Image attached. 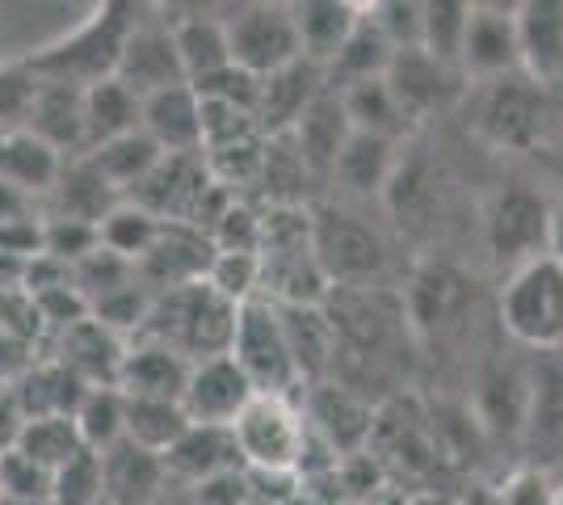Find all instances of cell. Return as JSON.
Wrapping results in <instances>:
<instances>
[{"mask_svg":"<svg viewBox=\"0 0 563 505\" xmlns=\"http://www.w3.org/2000/svg\"><path fill=\"white\" fill-rule=\"evenodd\" d=\"M235 312H240V304L223 299L207 278H198V283H186V287L156 290L147 320H143V329L135 337L161 341V345L177 350L189 362L214 359V354L232 350Z\"/></svg>","mask_w":563,"mask_h":505,"instance_id":"obj_1","label":"cell"},{"mask_svg":"<svg viewBox=\"0 0 563 505\" xmlns=\"http://www.w3.org/2000/svg\"><path fill=\"white\" fill-rule=\"evenodd\" d=\"M140 4L143 0H101L97 13L76 34L34 51L25 59L30 73L38 80H68V85H80V89L114 76L118 59L126 51V39L140 25Z\"/></svg>","mask_w":563,"mask_h":505,"instance_id":"obj_2","label":"cell"},{"mask_svg":"<svg viewBox=\"0 0 563 505\" xmlns=\"http://www.w3.org/2000/svg\"><path fill=\"white\" fill-rule=\"evenodd\" d=\"M240 459L253 476H295L307 455V413L278 392H257L232 421Z\"/></svg>","mask_w":563,"mask_h":505,"instance_id":"obj_3","label":"cell"},{"mask_svg":"<svg viewBox=\"0 0 563 505\" xmlns=\"http://www.w3.org/2000/svg\"><path fill=\"white\" fill-rule=\"evenodd\" d=\"M500 325L505 333L542 350V354H555L563 350V262L560 257H534V262L517 265L514 278L505 283L500 295Z\"/></svg>","mask_w":563,"mask_h":505,"instance_id":"obj_4","label":"cell"},{"mask_svg":"<svg viewBox=\"0 0 563 505\" xmlns=\"http://www.w3.org/2000/svg\"><path fill=\"white\" fill-rule=\"evenodd\" d=\"M240 371L253 380L257 392H278V396H290L299 380V366H295V354L286 345V329H282L278 304L269 295H253L240 304L235 312V333H232V350H228Z\"/></svg>","mask_w":563,"mask_h":505,"instance_id":"obj_5","label":"cell"},{"mask_svg":"<svg viewBox=\"0 0 563 505\" xmlns=\"http://www.w3.org/2000/svg\"><path fill=\"white\" fill-rule=\"evenodd\" d=\"M484 241L496 265H526L551 249V202L530 186H505L484 211Z\"/></svg>","mask_w":563,"mask_h":505,"instance_id":"obj_6","label":"cell"},{"mask_svg":"<svg viewBox=\"0 0 563 505\" xmlns=\"http://www.w3.org/2000/svg\"><path fill=\"white\" fill-rule=\"evenodd\" d=\"M223 22H228V39H232V59L249 73L269 76L303 59V39H299V22H295L290 4L249 0Z\"/></svg>","mask_w":563,"mask_h":505,"instance_id":"obj_7","label":"cell"},{"mask_svg":"<svg viewBox=\"0 0 563 505\" xmlns=\"http://www.w3.org/2000/svg\"><path fill=\"white\" fill-rule=\"evenodd\" d=\"M311 249L324 270L329 287H366L383 274L387 249L366 223L341 211H316L311 216Z\"/></svg>","mask_w":563,"mask_h":505,"instance_id":"obj_8","label":"cell"},{"mask_svg":"<svg viewBox=\"0 0 563 505\" xmlns=\"http://www.w3.org/2000/svg\"><path fill=\"white\" fill-rule=\"evenodd\" d=\"M493 89L484 97V110H479V127L484 135L500 147H534L547 131V97L542 85L526 73H509L488 80Z\"/></svg>","mask_w":563,"mask_h":505,"instance_id":"obj_9","label":"cell"},{"mask_svg":"<svg viewBox=\"0 0 563 505\" xmlns=\"http://www.w3.org/2000/svg\"><path fill=\"white\" fill-rule=\"evenodd\" d=\"M214 177L211 168H207V161H202V152H165L156 161V168L126 198L147 207L156 219L194 223V216H198V207H202V198H207Z\"/></svg>","mask_w":563,"mask_h":505,"instance_id":"obj_10","label":"cell"},{"mask_svg":"<svg viewBox=\"0 0 563 505\" xmlns=\"http://www.w3.org/2000/svg\"><path fill=\"white\" fill-rule=\"evenodd\" d=\"M211 262H214V241L202 228L165 219V223H161V237H156L152 249L135 262V270H140L143 287H152V295H156V290L186 287V283L207 278Z\"/></svg>","mask_w":563,"mask_h":505,"instance_id":"obj_11","label":"cell"},{"mask_svg":"<svg viewBox=\"0 0 563 505\" xmlns=\"http://www.w3.org/2000/svg\"><path fill=\"white\" fill-rule=\"evenodd\" d=\"M253 396L257 387L240 371V362L232 354H214L189 366L181 409L189 413V421H202V426H232Z\"/></svg>","mask_w":563,"mask_h":505,"instance_id":"obj_12","label":"cell"},{"mask_svg":"<svg viewBox=\"0 0 563 505\" xmlns=\"http://www.w3.org/2000/svg\"><path fill=\"white\" fill-rule=\"evenodd\" d=\"M387 85L396 94L399 110L408 114V122H424L429 114H438L442 106H450L459 97V68H450L442 59H433L424 47H396L391 64H387Z\"/></svg>","mask_w":563,"mask_h":505,"instance_id":"obj_13","label":"cell"},{"mask_svg":"<svg viewBox=\"0 0 563 505\" xmlns=\"http://www.w3.org/2000/svg\"><path fill=\"white\" fill-rule=\"evenodd\" d=\"M114 76L135 97H152L161 89H173V85H189L177 43H173V22H143L140 18V25L126 39V51L118 59Z\"/></svg>","mask_w":563,"mask_h":505,"instance_id":"obj_14","label":"cell"},{"mask_svg":"<svg viewBox=\"0 0 563 505\" xmlns=\"http://www.w3.org/2000/svg\"><path fill=\"white\" fill-rule=\"evenodd\" d=\"M240 468H244V459H240L232 426L189 421V430L165 451L168 481H181L189 488L202 481H214V476H228V472H240Z\"/></svg>","mask_w":563,"mask_h":505,"instance_id":"obj_15","label":"cell"},{"mask_svg":"<svg viewBox=\"0 0 563 505\" xmlns=\"http://www.w3.org/2000/svg\"><path fill=\"white\" fill-rule=\"evenodd\" d=\"M329 89L324 68L311 59H295L278 73L261 76V101H257V122L265 135H290L295 122L307 114V106Z\"/></svg>","mask_w":563,"mask_h":505,"instance_id":"obj_16","label":"cell"},{"mask_svg":"<svg viewBox=\"0 0 563 505\" xmlns=\"http://www.w3.org/2000/svg\"><path fill=\"white\" fill-rule=\"evenodd\" d=\"M97 455H101V481H106L110 505H147L161 497L168 481L165 455L147 451L131 438H118L114 447H106Z\"/></svg>","mask_w":563,"mask_h":505,"instance_id":"obj_17","label":"cell"},{"mask_svg":"<svg viewBox=\"0 0 563 505\" xmlns=\"http://www.w3.org/2000/svg\"><path fill=\"white\" fill-rule=\"evenodd\" d=\"M25 131H34L59 156L85 152V89L68 80H38L34 106L25 114Z\"/></svg>","mask_w":563,"mask_h":505,"instance_id":"obj_18","label":"cell"},{"mask_svg":"<svg viewBox=\"0 0 563 505\" xmlns=\"http://www.w3.org/2000/svg\"><path fill=\"white\" fill-rule=\"evenodd\" d=\"M194 362L181 359L161 341L147 337H126V354L118 366V387L126 396H161V400H181Z\"/></svg>","mask_w":563,"mask_h":505,"instance_id":"obj_19","label":"cell"},{"mask_svg":"<svg viewBox=\"0 0 563 505\" xmlns=\"http://www.w3.org/2000/svg\"><path fill=\"white\" fill-rule=\"evenodd\" d=\"M521 73L539 85L563 80V0H521L517 9Z\"/></svg>","mask_w":563,"mask_h":505,"instance_id":"obj_20","label":"cell"},{"mask_svg":"<svg viewBox=\"0 0 563 505\" xmlns=\"http://www.w3.org/2000/svg\"><path fill=\"white\" fill-rule=\"evenodd\" d=\"M140 127L161 152H202V97L194 85H173L143 97Z\"/></svg>","mask_w":563,"mask_h":505,"instance_id":"obj_21","label":"cell"},{"mask_svg":"<svg viewBox=\"0 0 563 505\" xmlns=\"http://www.w3.org/2000/svg\"><path fill=\"white\" fill-rule=\"evenodd\" d=\"M471 304V283L454 270V265H424L412 278V290H408V320L412 329L421 333H442V329H454L459 316L467 312Z\"/></svg>","mask_w":563,"mask_h":505,"instance_id":"obj_22","label":"cell"},{"mask_svg":"<svg viewBox=\"0 0 563 505\" xmlns=\"http://www.w3.org/2000/svg\"><path fill=\"white\" fill-rule=\"evenodd\" d=\"M350 135H353V127H350V119H345L341 97H336V89H324V94L307 106L303 119L295 122L290 144L299 147V156H303V165L311 177H332L336 156H341V147H345Z\"/></svg>","mask_w":563,"mask_h":505,"instance_id":"obj_23","label":"cell"},{"mask_svg":"<svg viewBox=\"0 0 563 505\" xmlns=\"http://www.w3.org/2000/svg\"><path fill=\"white\" fill-rule=\"evenodd\" d=\"M278 304V299H274ZM282 329H286V345L295 354L299 380L320 384L332 371L336 359V325L320 304H278Z\"/></svg>","mask_w":563,"mask_h":505,"instance_id":"obj_24","label":"cell"},{"mask_svg":"<svg viewBox=\"0 0 563 505\" xmlns=\"http://www.w3.org/2000/svg\"><path fill=\"white\" fill-rule=\"evenodd\" d=\"M459 68H463V76H475V80H496V76L521 73V39H517L514 18L471 13Z\"/></svg>","mask_w":563,"mask_h":505,"instance_id":"obj_25","label":"cell"},{"mask_svg":"<svg viewBox=\"0 0 563 505\" xmlns=\"http://www.w3.org/2000/svg\"><path fill=\"white\" fill-rule=\"evenodd\" d=\"M126 354V337H118L114 329H106L101 320L85 316L64 329V354L59 362L71 375H80L85 384H114L118 387V366Z\"/></svg>","mask_w":563,"mask_h":505,"instance_id":"obj_26","label":"cell"},{"mask_svg":"<svg viewBox=\"0 0 563 505\" xmlns=\"http://www.w3.org/2000/svg\"><path fill=\"white\" fill-rule=\"evenodd\" d=\"M303 413H307V421L329 438L332 451H336V447H341V451H357V447L366 442L371 426H375L371 405H366L357 392H350V387H341V384H316Z\"/></svg>","mask_w":563,"mask_h":505,"instance_id":"obj_27","label":"cell"},{"mask_svg":"<svg viewBox=\"0 0 563 505\" xmlns=\"http://www.w3.org/2000/svg\"><path fill=\"white\" fill-rule=\"evenodd\" d=\"M47 198L51 216L89 219V223H101L122 202V194L89 165V156H68L59 177H55V186L47 190Z\"/></svg>","mask_w":563,"mask_h":505,"instance_id":"obj_28","label":"cell"},{"mask_svg":"<svg viewBox=\"0 0 563 505\" xmlns=\"http://www.w3.org/2000/svg\"><path fill=\"white\" fill-rule=\"evenodd\" d=\"M475 405L493 433H521L530 413V375L514 362H488L479 375Z\"/></svg>","mask_w":563,"mask_h":505,"instance_id":"obj_29","label":"cell"},{"mask_svg":"<svg viewBox=\"0 0 563 505\" xmlns=\"http://www.w3.org/2000/svg\"><path fill=\"white\" fill-rule=\"evenodd\" d=\"M64 161H68V156H59L55 147L43 144V140H38L34 131H25V127H13V131L0 135V182L34 194V198L55 186Z\"/></svg>","mask_w":563,"mask_h":505,"instance_id":"obj_30","label":"cell"},{"mask_svg":"<svg viewBox=\"0 0 563 505\" xmlns=\"http://www.w3.org/2000/svg\"><path fill=\"white\" fill-rule=\"evenodd\" d=\"M143 97H135L118 76H106L85 89V152L110 144L126 131H140Z\"/></svg>","mask_w":563,"mask_h":505,"instance_id":"obj_31","label":"cell"},{"mask_svg":"<svg viewBox=\"0 0 563 505\" xmlns=\"http://www.w3.org/2000/svg\"><path fill=\"white\" fill-rule=\"evenodd\" d=\"M345 119L353 131L362 135H383V140H399L408 131V114L399 110L396 94L387 85V76H371V80H353L345 89H336Z\"/></svg>","mask_w":563,"mask_h":505,"instance_id":"obj_32","label":"cell"},{"mask_svg":"<svg viewBox=\"0 0 563 505\" xmlns=\"http://www.w3.org/2000/svg\"><path fill=\"white\" fill-rule=\"evenodd\" d=\"M80 156H89V165L114 186L122 198L140 186L143 177L156 168V161L165 156L161 147H156V140L147 135V131H126V135H118V140H110V144H97L89 147V152H80Z\"/></svg>","mask_w":563,"mask_h":505,"instance_id":"obj_33","label":"cell"},{"mask_svg":"<svg viewBox=\"0 0 563 505\" xmlns=\"http://www.w3.org/2000/svg\"><path fill=\"white\" fill-rule=\"evenodd\" d=\"M295 22H299V39H303V55L311 64H329L336 51L345 47L353 25L362 22L345 0H295Z\"/></svg>","mask_w":563,"mask_h":505,"instance_id":"obj_34","label":"cell"},{"mask_svg":"<svg viewBox=\"0 0 563 505\" xmlns=\"http://www.w3.org/2000/svg\"><path fill=\"white\" fill-rule=\"evenodd\" d=\"M396 144L399 140L353 131L350 140H345V147H341V156H336L332 177L353 194H383V186H387V177H391V168L399 161Z\"/></svg>","mask_w":563,"mask_h":505,"instance_id":"obj_35","label":"cell"},{"mask_svg":"<svg viewBox=\"0 0 563 505\" xmlns=\"http://www.w3.org/2000/svg\"><path fill=\"white\" fill-rule=\"evenodd\" d=\"M391 55H396V43L383 34V25L357 22L353 25V34L345 39V47L324 64V80H329V89H345V85H353V80L383 76L387 73V64H391Z\"/></svg>","mask_w":563,"mask_h":505,"instance_id":"obj_36","label":"cell"},{"mask_svg":"<svg viewBox=\"0 0 563 505\" xmlns=\"http://www.w3.org/2000/svg\"><path fill=\"white\" fill-rule=\"evenodd\" d=\"M173 43L181 55V68L186 80H202V76L219 73L235 64L232 59V39H228V22L223 18H186V22H173Z\"/></svg>","mask_w":563,"mask_h":505,"instance_id":"obj_37","label":"cell"},{"mask_svg":"<svg viewBox=\"0 0 563 505\" xmlns=\"http://www.w3.org/2000/svg\"><path fill=\"white\" fill-rule=\"evenodd\" d=\"M126 396V392H122ZM189 430V413L181 400H161V396H126V438L147 451L165 455L168 447Z\"/></svg>","mask_w":563,"mask_h":505,"instance_id":"obj_38","label":"cell"},{"mask_svg":"<svg viewBox=\"0 0 563 505\" xmlns=\"http://www.w3.org/2000/svg\"><path fill=\"white\" fill-rule=\"evenodd\" d=\"M526 438L534 447L560 451L563 447V366L542 362L530 375V413H526Z\"/></svg>","mask_w":563,"mask_h":505,"instance_id":"obj_39","label":"cell"},{"mask_svg":"<svg viewBox=\"0 0 563 505\" xmlns=\"http://www.w3.org/2000/svg\"><path fill=\"white\" fill-rule=\"evenodd\" d=\"M471 13H475L471 0H424L417 47H424L433 59H442V64H450V68H459ZM459 73H463V68H459Z\"/></svg>","mask_w":563,"mask_h":505,"instance_id":"obj_40","label":"cell"},{"mask_svg":"<svg viewBox=\"0 0 563 505\" xmlns=\"http://www.w3.org/2000/svg\"><path fill=\"white\" fill-rule=\"evenodd\" d=\"M71 421H76L80 442H85L89 451L114 447L118 438H126V396H122V387L93 384L85 396H80V405H76V413H71Z\"/></svg>","mask_w":563,"mask_h":505,"instance_id":"obj_41","label":"cell"},{"mask_svg":"<svg viewBox=\"0 0 563 505\" xmlns=\"http://www.w3.org/2000/svg\"><path fill=\"white\" fill-rule=\"evenodd\" d=\"M22 400L25 417H43V413H76L80 396L89 392V384L80 375H71L64 362L38 366L22 380V387H13Z\"/></svg>","mask_w":563,"mask_h":505,"instance_id":"obj_42","label":"cell"},{"mask_svg":"<svg viewBox=\"0 0 563 505\" xmlns=\"http://www.w3.org/2000/svg\"><path fill=\"white\" fill-rule=\"evenodd\" d=\"M85 442H80V430H76V421H71V413H43V417H25V430L18 438V451L30 455L34 463H43V468H59V463H68L76 451H80Z\"/></svg>","mask_w":563,"mask_h":505,"instance_id":"obj_43","label":"cell"},{"mask_svg":"<svg viewBox=\"0 0 563 505\" xmlns=\"http://www.w3.org/2000/svg\"><path fill=\"white\" fill-rule=\"evenodd\" d=\"M311 182L299 147L290 144V135H265V165H261V182L274 207H299L303 186Z\"/></svg>","mask_w":563,"mask_h":505,"instance_id":"obj_44","label":"cell"},{"mask_svg":"<svg viewBox=\"0 0 563 505\" xmlns=\"http://www.w3.org/2000/svg\"><path fill=\"white\" fill-rule=\"evenodd\" d=\"M161 223H165V219H156L147 207L131 202V198H122L114 211L97 223V232H101V244H106V249H114V253H122V257L140 262L143 253L152 249V241L161 237Z\"/></svg>","mask_w":563,"mask_h":505,"instance_id":"obj_45","label":"cell"},{"mask_svg":"<svg viewBox=\"0 0 563 505\" xmlns=\"http://www.w3.org/2000/svg\"><path fill=\"white\" fill-rule=\"evenodd\" d=\"M71 287L80 290L89 304L101 299V295H110L118 287H131V283H140V270L131 257H122L114 249H106V244H97L89 257H80V262L68 270Z\"/></svg>","mask_w":563,"mask_h":505,"instance_id":"obj_46","label":"cell"},{"mask_svg":"<svg viewBox=\"0 0 563 505\" xmlns=\"http://www.w3.org/2000/svg\"><path fill=\"white\" fill-rule=\"evenodd\" d=\"M383 198H387V207L399 216V223H404V219H408V223H421V219L433 211L438 190H433V177H429V168H424L421 161H396L387 186H383Z\"/></svg>","mask_w":563,"mask_h":505,"instance_id":"obj_47","label":"cell"},{"mask_svg":"<svg viewBox=\"0 0 563 505\" xmlns=\"http://www.w3.org/2000/svg\"><path fill=\"white\" fill-rule=\"evenodd\" d=\"M51 505H106V481H101V455L97 451L80 447L68 463L55 468Z\"/></svg>","mask_w":563,"mask_h":505,"instance_id":"obj_48","label":"cell"},{"mask_svg":"<svg viewBox=\"0 0 563 505\" xmlns=\"http://www.w3.org/2000/svg\"><path fill=\"white\" fill-rule=\"evenodd\" d=\"M207 283H211L223 299L244 304L261 295V257L257 253H232V249H214V262L207 270Z\"/></svg>","mask_w":563,"mask_h":505,"instance_id":"obj_49","label":"cell"},{"mask_svg":"<svg viewBox=\"0 0 563 505\" xmlns=\"http://www.w3.org/2000/svg\"><path fill=\"white\" fill-rule=\"evenodd\" d=\"M97 244H101V232L89 219H68V216H47L43 223V257L59 265H76L80 257H89Z\"/></svg>","mask_w":563,"mask_h":505,"instance_id":"obj_50","label":"cell"},{"mask_svg":"<svg viewBox=\"0 0 563 505\" xmlns=\"http://www.w3.org/2000/svg\"><path fill=\"white\" fill-rule=\"evenodd\" d=\"M194 94L207 97V101H223V106H235V110L257 114L261 76L249 73V68H240V64H228V68H219V73L194 80Z\"/></svg>","mask_w":563,"mask_h":505,"instance_id":"obj_51","label":"cell"},{"mask_svg":"<svg viewBox=\"0 0 563 505\" xmlns=\"http://www.w3.org/2000/svg\"><path fill=\"white\" fill-rule=\"evenodd\" d=\"M51 481H55V472L43 468V463H34L30 455H22L18 447L0 455V493L51 505Z\"/></svg>","mask_w":563,"mask_h":505,"instance_id":"obj_52","label":"cell"},{"mask_svg":"<svg viewBox=\"0 0 563 505\" xmlns=\"http://www.w3.org/2000/svg\"><path fill=\"white\" fill-rule=\"evenodd\" d=\"M38 94V76L30 73V64H4L0 68V131L25 127V114Z\"/></svg>","mask_w":563,"mask_h":505,"instance_id":"obj_53","label":"cell"},{"mask_svg":"<svg viewBox=\"0 0 563 505\" xmlns=\"http://www.w3.org/2000/svg\"><path fill=\"white\" fill-rule=\"evenodd\" d=\"M211 241L214 249H232V253H261V216L240 198H232L228 211L214 219Z\"/></svg>","mask_w":563,"mask_h":505,"instance_id":"obj_54","label":"cell"},{"mask_svg":"<svg viewBox=\"0 0 563 505\" xmlns=\"http://www.w3.org/2000/svg\"><path fill=\"white\" fill-rule=\"evenodd\" d=\"M500 505H563V493L547 468H521L500 488Z\"/></svg>","mask_w":563,"mask_h":505,"instance_id":"obj_55","label":"cell"},{"mask_svg":"<svg viewBox=\"0 0 563 505\" xmlns=\"http://www.w3.org/2000/svg\"><path fill=\"white\" fill-rule=\"evenodd\" d=\"M22 430H25V409L22 400H18V392L13 387H0V455L18 447Z\"/></svg>","mask_w":563,"mask_h":505,"instance_id":"obj_56","label":"cell"},{"mask_svg":"<svg viewBox=\"0 0 563 505\" xmlns=\"http://www.w3.org/2000/svg\"><path fill=\"white\" fill-rule=\"evenodd\" d=\"M161 9L173 13V22H186V18H223V0H161Z\"/></svg>","mask_w":563,"mask_h":505,"instance_id":"obj_57","label":"cell"},{"mask_svg":"<svg viewBox=\"0 0 563 505\" xmlns=\"http://www.w3.org/2000/svg\"><path fill=\"white\" fill-rule=\"evenodd\" d=\"M30 207H34V194H25V190H18V186H9V182H0V223L25 219L30 216Z\"/></svg>","mask_w":563,"mask_h":505,"instance_id":"obj_58","label":"cell"},{"mask_svg":"<svg viewBox=\"0 0 563 505\" xmlns=\"http://www.w3.org/2000/svg\"><path fill=\"white\" fill-rule=\"evenodd\" d=\"M475 13H500V18H517L521 0H471Z\"/></svg>","mask_w":563,"mask_h":505,"instance_id":"obj_59","label":"cell"},{"mask_svg":"<svg viewBox=\"0 0 563 505\" xmlns=\"http://www.w3.org/2000/svg\"><path fill=\"white\" fill-rule=\"evenodd\" d=\"M547 253L563 262V202L551 207V249H547Z\"/></svg>","mask_w":563,"mask_h":505,"instance_id":"obj_60","label":"cell"},{"mask_svg":"<svg viewBox=\"0 0 563 505\" xmlns=\"http://www.w3.org/2000/svg\"><path fill=\"white\" fill-rule=\"evenodd\" d=\"M0 505H47V502H25V497H9V493H0Z\"/></svg>","mask_w":563,"mask_h":505,"instance_id":"obj_61","label":"cell"},{"mask_svg":"<svg viewBox=\"0 0 563 505\" xmlns=\"http://www.w3.org/2000/svg\"><path fill=\"white\" fill-rule=\"evenodd\" d=\"M143 4H161V0H143Z\"/></svg>","mask_w":563,"mask_h":505,"instance_id":"obj_62","label":"cell"},{"mask_svg":"<svg viewBox=\"0 0 563 505\" xmlns=\"http://www.w3.org/2000/svg\"><path fill=\"white\" fill-rule=\"evenodd\" d=\"M278 4H295V0H278Z\"/></svg>","mask_w":563,"mask_h":505,"instance_id":"obj_63","label":"cell"},{"mask_svg":"<svg viewBox=\"0 0 563 505\" xmlns=\"http://www.w3.org/2000/svg\"><path fill=\"white\" fill-rule=\"evenodd\" d=\"M0 135H4V131H0Z\"/></svg>","mask_w":563,"mask_h":505,"instance_id":"obj_64","label":"cell"}]
</instances>
